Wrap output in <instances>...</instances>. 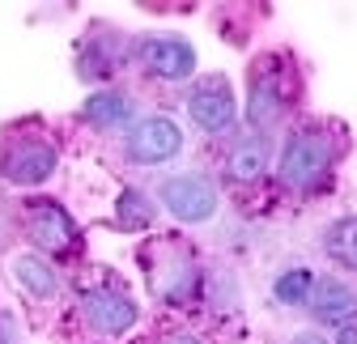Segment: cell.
I'll return each mask as SVG.
<instances>
[{
  "label": "cell",
  "mask_w": 357,
  "mask_h": 344,
  "mask_svg": "<svg viewBox=\"0 0 357 344\" xmlns=\"http://www.w3.org/2000/svg\"><path fill=\"white\" fill-rule=\"evenodd\" d=\"M344 153L340 127L328 119H306L285 136V149L277 157V179L289 191H319Z\"/></svg>",
  "instance_id": "obj_1"
},
{
  "label": "cell",
  "mask_w": 357,
  "mask_h": 344,
  "mask_svg": "<svg viewBox=\"0 0 357 344\" xmlns=\"http://www.w3.org/2000/svg\"><path fill=\"white\" fill-rule=\"evenodd\" d=\"M294 68L285 56H259L247 72V123L255 127V132H268V127H277L294 102Z\"/></svg>",
  "instance_id": "obj_2"
},
{
  "label": "cell",
  "mask_w": 357,
  "mask_h": 344,
  "mask_svg": "<svg viewBox=\"0 0 357 344\" xmlns=\"http://www.w3.org/2000/svg\"><path fill=\"white\" fill-rule=\"evenodd\" d=\"M60 153L47 136H9L0 145V175L17 187H38L56 175Z\"/></svg>",
  "instance_id": "obj_3"
},
{
  "label": "cell",
  "mask_w": 357,
  "mask_h": 344,
  "mask_svg": "<svg viewBox=\"0 0 357 344\" xmlns=\"http://www.w3.org/2000/svg\"><path fill=\"white\" fill-rule=\"evenodd\" d=\"M158 200H162V208L170 217L188 221V226H200V221H213V212H217V183L208 175H196V170L170 175V179L158 183Z\"/></svg>",
  "instance_id": "obj_4"
},
{
  "label": "cell",
  "mask_w": 357,
  "mask_h": 344,
  "mask_svg": "<svg viewBox=\"0 0 357 344\" xmlns=\"http://www.w3.org/2000/svg\"><path fill=\"white\" fill-rule=\"evenodd\" d=\"M132 56L158 81H188L196 72V52L183 34H141Z\"/></svg>",
  "instance_id": "obj_5"
},
{
  "label": "cell",
  "mask_w": 357,
  "mask_h": 344,
  "mask_svg": "<svg viewBox=\"0 0 357 344\" xmlns=\"http://www.w3.org/2000/svg\"><path fill=\"white\" fill-rule=\"evenodd\" d=\"M188 115L192 123L200 127V132L208 136H221V132H230L238 111H234V90H230V81L221 77V72H208L200 77L192 90H188Z\"/></svg>",
  "instance_id": "obj_6"
},
{
  "label": "cell",
  "mask_w": 357,
  "mask_h": 344,
  "mask_svg": "<svg viewBox=\"0 0 357 344\" xmlns=\"http://www.w3.org/2000/svg\"><path fill=\"white\" fill-rule=\"evenodd\" d=\"M123 153H128V162H137V166H162V162H170V157L183 153V132H178L174 119L149 115V119H141L128 132Z\"/></svg>",
  "instance_id": "obj_7"
},
{
  "label": "cell",
  "mask_w": 357,
  "mask_h": 344,
  "mask_svg": "<svg viewBox=\"0 0 357 344\" xmlns=\"http://www.w3.org/2000/svg\"><path fill=\"white\" fill-rule=\"evenodd\" d=\"M81 315L98 336H123L132 323H137V302L115 285H98V289L81 293Z\"/></svg>",
  "instance_id": "obj_8"
},
{
  "label": "cell",
  "mask_w": 357,
  "mask_h": 344,
  "mask_svg": "<svg viewBox=\"0 0 357 344\" xmlns=\"http://www.w3.org/2000/svg\"><path fill=\"white\" fill-rule=\"evenodd\" d=\"M26 234H30V242H38L43 251H52V255L77 251V226L64 212V204H56V200L26 204Z\"/></svg>",
  "instance_id": "obj_9"
},
{
  "label": "cell",
  "mask_w": 357,
  "mask_h": 344,
  "mask_svg": "<svg viewBox=\"0 0 357 344\" xmlns=\"http://www.w3.org/2000/svg\"><path fill=\"white\" fill-rule=\"evenodd\" d=\"M310 319L324 323V327H340V323H353L357 319V293L344 285V281H319L315 293H310V302H306Z\"/></svg>",
  "instance_id": "obj_10"
},
{
  "label": "cell",
  "mask_w": 357,
  "mask_h": 344,
  "mask_svg": "<svg viewBox=\"0 0 357 344\" xmlns=\"http://www.w3.org/2000/svg\"><path fill=\"white\" fill-rule=\"evenodd\" d=\"M268 153L273 149H268L264 136H243V141L230 145L221 175H226V183H234V187H251V183H259L268 175Z\"/></svg>",
  "instance_id": "obj_11"
},
{
  "label": "cell",
  "mask_w": 357,
  "mask_h": 344,
  "mask_svg": "<svg viewBox=\"0 0 357 344\" xmlns=\"http://www.w3.org/2000/svg\"><path fill=\"white\" fill-rule=\"evenodd\" d=\"M119 56H123V42L98 38V30H94V34H85L81 52H77V72H81L85 81H107V77H115Z\"/></svg>",
  "instance_id": "obj_12"
},
{
  "label": "cell",
  "mask_w": 357,
  "mask_h": 344,
  "mask_svg": "<svg viewBox=\"0 0 357 344\" xmlns=\"http://www.w3.org/2000/svg\"><path fill=\"white\" fill-rule=\"evenodd\" d=\"M13 281L30 293V297H56L60 289V276L47 260H38V255H13V264H9Z\"/></svg>",
  "instance_id": "obj_13"
},
{
  "label": "cell",
  "mask_w": 357,
  "mask_h": 344,
  "mask_svg": "<svg viewBox=\"0 0 357 344\" xmlns=\"http://www.w3.org/2000/svg\"><path fill=\"white\" fill-rule=\"evenodd\" d=\"M128 119H132V98L115 94V90H102L81 107V123H89V127H123Z\"/></svg>",
  "instance_id": "obj_14"
},
{
  "label": "cell",
  "mask_w": 357,
  "mask_h": 344,
  "mask_svg": "<svg viewBox=\"0 0 357 344\" xmlns=\"http://www.w3.org/2000/svg\"><path fill=\"white\" fill-rule=\"evenodd\" d=\"M315 285H319V281H315V272H310L306 264H294V268H285V272L273 281V297H277L281 306H294V311H298V306H306V302H310Z\"/></svg>",
  "instance_id": "obj_15"
},
{
  "label": "cell",
  "mask_w": 357,
  "mask_h": 344,
  "mask_svg": "<svg viewBox=\"0 0 357 344\" xmlns=\"http://www.w3.org/2000/svg\"><path fill=\"white\" fill-rule=\"evenodd\" d=\"M324 251L340 268L357 272V217H340L336 226H328L324 230Z\"/></svg>",
  "instance_id": "obj_16"
},
{
  "label": "cell",
  "mask_w": 357,
  "mask_h": 344,
  "mask_svg": "<svg viewBox=\"0 0 357 344\" xmlns=\"http://www.w3.org/2000/svg\"><path fill=\"white\" fill-rule=\"evenodd\" d=\"M153 204L141 196V191H123L119 196V217H115V226L119 230H145V226H153Z\"/></svg>",
  "instance_id": "obj_17"
},
{
  "label": "cell",
  "mask_w": 357,
  "mask_h": 344,
  "mask_svg": "<svg viewBox=\"0 0 357 344\" xmlns=\"http://www.w3.org/2000/svg\"><path fill=\"white\" fill-rule=\"evenodd\" d=\"M332 344H357V319H353V323L332 327Z\"/></svg>",
  "instance_id": "obj_18"
},
{
  "label": "cell",
  "mask_w": 357,
  "mask_h": 344,
  "mask_svg": "<svg viewBox=\"0 0 357 344\" xmlns=\"http://www.w3.org/2000/svg\"><path fill=\"white\" fill-rule=\"evenodd\" d=\"M289 344H332V340H324L319 331H298V336H289Z\"/></svg>",
  "instance_id": "obj_19"
},
{
  "label": "cell",
  "mask_w": 357,
  "mask_h": 344,
  "mask_svg": "<svg viewBox=\"0 0 357 344\" xmlns=\"http://www.w3.org/2000/svg\"><path fill=\"white\" fill-rule=\"evenodd\" d=\"M170 344H200V340H192V336H178V340H170Z\"/></svg>",
  "instance_id": "obj_20"
}]
</instances>
